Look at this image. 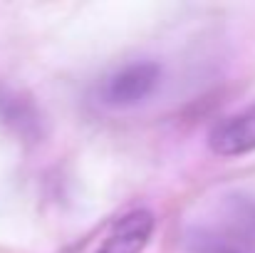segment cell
<instances>
[{
	"instance_id": "obj_5",
	"label": "cell",
	"mask_w": 255,
	"mask_h": 253,
	"mask_svg": "<svg viewBox=\"0 0 255 253\" xmlns=\"http://www.w3.org/2000/svg\"><path fill=\"white\" fill-rule=\"evenodd\" d=\"M188 253H255L251 244L243 239L233 236L231 231H218V229H206V226H193L183 236Z\"/></svg>"
},
{
	"instance_id": "obj_6",
	"label": "cell",
	"mask_w": 255,
	"mask_h": 253,
	"mask_svg": "<svg viewBox=\"0 0 255 253\" xmlns=\"http://www.w3.org/2000/svg\"><path fill=\"white\" fill-rule=\"evenodd\" d=\"M226 216L228 229L233 236L243 239L246 244L255 241V196L248 194H233L226 201Z\"/></svg>"
},
{
	"instance_id": "obj_4",
	"label": "cell",
	"mask_w": 255,
	"mask_h": 253,
	"mask_svg": "<svg viewBox=\"0 0 255 253\" xmlns=\"http://www.w3.org/2000/svg\"><path fill=\"white\" fill-rule=\"evenodd\" d=\"M0 124H5L20 139L40 137V114L35 104L7 87H0Z\"/></svg>"
},
{
	"instance_id": "obj_1",
	"label": "cell",
	"mask_w": 255,
	"mask_h": 253,
	"mask_svg": "<svg viewBox=\"0 0 255 253\" xmlns=\"http://www.w3.org/2000/svg\"><path fill=\"white\" fill-rule=\"evenodd\" d=\"M159 84H161V65L154 60H139L109 72L99 82L97 94L102 104L114 109H127L149 99L159 89Z\"/></svg>"
},
{
	"instance_id": "obj_2",
	"label": "cell",
	"mask_w": 255,
	"mask_h": 253,
	"mask_svg": "<svg viewBox=\"0 0 255 253\" xmlns=\"http://www.w3.org/2000/svg\"><path fill=\"white\" fill-rule=\"evenodd\" d=\"M208 147L218 157H243L255 152V104L221 119L208 132Z\"/></svg>"
},
{
	"instance_id": "obj_3",
	"label": "cell",
	"mask_w": 255,
	"mask_h": 253,
	"mask_svg": "<svg viewBox=\"0 0 255 253\" xmlns=\"http://www.w3.org/2000/svg\"><path fill=\"white\" fill-rule=\"evenodd\" d=\"M151 234L154 214L146 209H134L112 224L97 253H141L151 241Z\"/></svg>"
}]
</instances>
